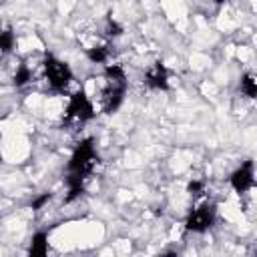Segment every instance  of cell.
Segmentation results:
<instances>
[{
	"instance_id": "16",
	"label": "cell",
	"mask_w": 257,
	"mask_h": 257,
	"mask_svg": "<svg viewBox=\"0 0 257 257\" xmlns=\"http://www.w3.org/2000/svg\"><path fill=\"white\" fill-rule=\"evenodd\" d=\"M213 2H215V4H221V2H225V0H213Z\"/></svg>"
},
{
	"instance_id": "11",
	"label": "cell",
	"mask_w": 257,
	"mask_h": 257,
	"mask_svg": "<svg viewBox=\"0 0 257 257\" xmlns=\"http://www.w3.org/2000/svg\"><path fill=\"white\" fill-rule=\"evenodd\" d=\"M241 92L249 98H255L257 96V78L253 72H245L241 76Z\"/></svg>"
},
{
	"instance_id": "3",
	"label": "cell",
	"mask_w": 257,
	"mask_h": 257,
	"mask_svg": "<svg viewBox=\"0 0 257 257\" xmlns=\"http://www.w3.org/2000/svg\"><path fill=\"white\" fill-rule=\"evenodd\" d=\"M215 217H217V205L211 201H203L189 213L185 221V229L189 233H205L213 227Z\"/></svg>"
},
{
	"instance_id": "9",
	"label": "cell",
	"mask_w": 257,
	"mask_h": 257,
	"mask_svg": "<svg viewBox=\"0 0 257 257\" xmlns=\"http://www.w3.org/2000/svg\"><path fill=\"white\" fill-rule=\"evenodd\" d=\"M108 54H110V50H108V46H104V44L86 48V58H88L90 62H94V64H104V62L108 60Z\"/></svg>"
},
{
	"instance_id": "12",
	"label": "cell",
	"mask_w": 257,
	"mask_h": 257,
	"mask_svg": "<svg viewBox=\"0 0 257 257\" xmlns=\"http://www.w3.org/2000/svg\"><path fill=\"white\" fill-rule=\"evenodd\" d=\"M14 44H16V36L12 32V28H0V52H4V54L12 52Z\"/></svg>"
},
{
	"instance_id": "7",
	"label": "cell",
	"mask_w": 257,
	"mask_h": 257,
	"mask_svg": "<svg viewBox=\"0 0 257 257\" xmlns=\"http://www.w3.org/2000/svg\"><path fill=\"white\" fill-rule=\"evenodd\" d=\"M145 84L153 90H169V70L167 66L157 60L145 74Z\"/></svg>"
},
{
	"instance_id": "6",
	"label": "cell",
	"mask_w": 257,
	"mask_h": 257,
	"mask_svg": "<svg viewBox=\"0 0 257 257\" xmlns=\"http://www.w3.org/2000/svg\"><path fill=\"white\" fill-rule=\"evenodd\" d=\"M229 183L233 187L235 193H247L253 189L255 185V171H253V161H245L241 167H237L231 177H229Z\"/></svg>"
},
{
	"instance_id": "5",
	"label": "cell",
	"mask_w": 257,
	"mask_h": 257,
	"mask_svg": "<svg viewBox=\"0 0 257 257\" xmlns=\"http://www.w3.org/2000/svg\"><path fill=\"white\" fill-rule=\"evenodd\" d=\"M94 104L92 100L86 96L84 90H78L74 92L70 98H68V104H66V110H64V118L66 120H76V122H86L90 118H94Z\"/></svg>"
},
{
	"instance_id": "2",
	"label": "cell",
	"mask_w": 257,
	"mask_h": 257,
	"mask_svg": "<svg viewBox=\"0 0 257 257\" xmlns=\"http://www.w3.org/2000/svg\"><path fill=\"white\" fill-rule=\"evenodd\" d=\"M96 161H98V155H96V149H94V139L92 137H86V139H82L74 147V151L70 155L68 175H76V177L86 179L92 173Z\"/></svg>"
},
{
	"instance_id": "4",
	"label": "cell",
	"mask_w": 257,
	"mask_h": 257,
	"mask_svg": "<svg viewBox=\"0 0 257 257\" xmlns=\"http://www.w3.org/2000/svg\"><path fill=\"white\" fill-rule=\"evenodd\" d=\"M44 76L52 90H64L68 86V82L72 80V70L66 62L58 60L52 54H46L44 56Z\"/></svg>"
},
{
	"instance_id": "14",
	"label": "cell",
	"mask_w": 257,
	"mask_h": 257,
	"mask_svg": "<svg viewBox=\"0 0 257 257\" xmlns=\"http://www.w3.org/2000/svg\"><path fill=\"white\" fill-rule=\"evenodd\" d=\"M52 199V193H42V195H38L32 203H30V207H32V211H40L48 201Z\"/></svg>"
},
{
	"instance_id": "8",
	"label": "cell",
	"mask_w": 257,
	"mask_h": 257,
	"mask_svg": "<svg viewBox=\"0 0 257 257\" xmlns=\"http://www.w3.org/2000/svg\"><path fill=\"white\" fill-rule=\"evenodd\" d=\"M28 253H30L32 257H44V255L48 253V235H46L44 231H38V233L32 235Z\"/></svg>"
},
{
	"instance_id": "15",
	"label": "cell",
	"mask_w": 257,
	"mask_h": 257,
	"mask_svg": "<svg viewBox=\"0 0 257 257\" xmlns=\"http://www.w3.org/2000/svg\"><path fill=\"white\" fill-rule=\"evenodd\" d=\"M203 181H191L189 185H187V193H191V195H199V193H203Z\"/></svg>"
},
{
	"instance_id": "13",
	"label": "cell",
	"mask_w": 257,
	"mask_h": 257,
	"mask_svg": "<svg viewBox=\"0 0 257 257\" xmlns=\"http://www.w3.org/2000/svg\"><path fill=\"white\" fill-rule=\"evenodd\" d=\"M122 34V26L116 22V20H112L110 16L106 18V36H112V38H116V36H120Z\"/></svg>"
},
{
	"instance_id": "1",
	"label": "cell",
	"mask_w": 257,
	"mask_h": 257,
	"mask_svg": "<svg viewBox=\"0 0 257 257\" xmlns=\"http://www.w3.org/2000/svg\"><path fill=\"white\" fill-rule=\"evenodd\" d=\"M104 78H106V86L102 90L100 102H102V110L106 114H112L120 108L124 94H126V72L120 64H108L104 68Z\"/></svg>"
},
{
	"instance_id": "10",
	"label": "cell",
	"mask_w": 257,
	"mask_h": 257,
	"mask_svg": "<svg viewBox=\"0 0 257 257\" xmlns=\"http://www.w3.org/2000/svg\"><path fill=\"white\" fill-rule=\"evenodd\" d=\"M30 80H32V70L28 68V64L22 62V64L16 68L14 76H12V84H14L16 88H22V86H26Z\"/></svg>"
}]
</instances>
